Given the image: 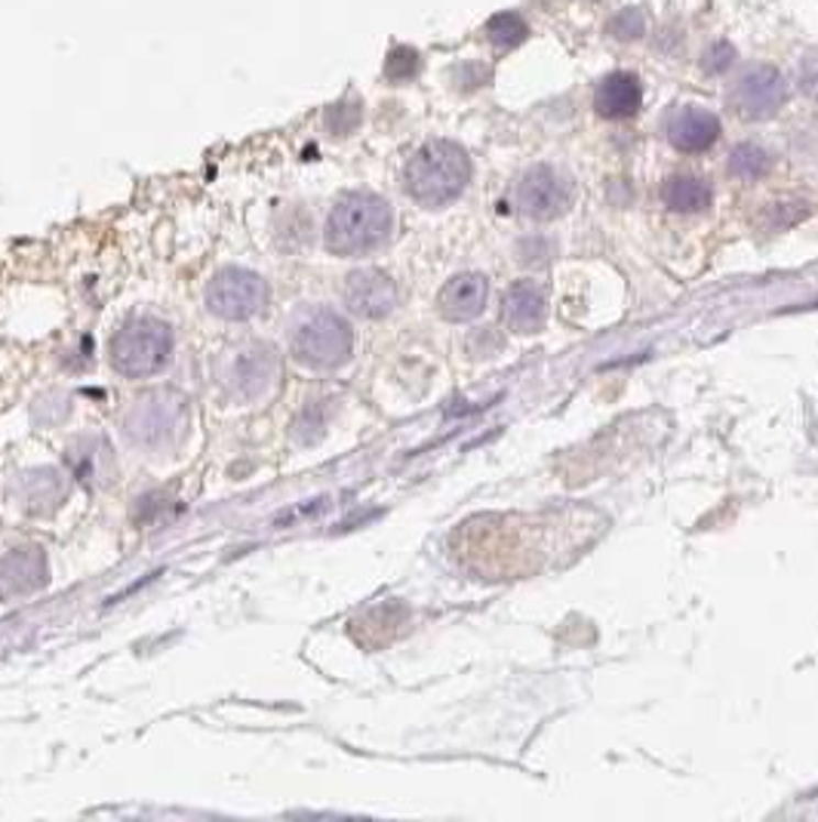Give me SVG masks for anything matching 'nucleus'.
<instances>
[{
    "instance_id": "obj_6",
    "label": "nucleus",
    "mask_w": 818,
    "mask_h": 822,
    "mask_svg": "<svg viewBox=\"0 0 818 822\" xmlns=\"http://www.w3.org/2000/svg\"><path fill=\"white\" fill-rule=\"evenodd\" d=\"M292 358L308 370H335L351 358L354 333L351 324L330 308H318L305 315L289 336Z\"/></svg>"
},
{
    "instance_id": "obj_4",
    "label": "nucleus",
    "mask_w": 818,
    "mask_h": 822,
    "mask_svg": "<svg viewBox=\"0 0 818 822\" xmlns=\"http://www.w3.org/2000/svg\"><path fill=\"white\" fill-rule=\"evenodd\" d=\"M215 376H219V385L225 388L228 397H234L241 404H253L277 388L280 354L272 342H258V339L237 342L219 354Z\"/></svg>"
},
{
    "instance_id": "obj_8",
    "label": "nucleus",
    "mask_w": 818,
    "mask_h": 822,
    "mask_svg": "<svg viewBox=\"0 0 818 822\" xmlns=\"http://www.w3.org/2000/svg\"><path fill=\"white\" fill-rule=\"evenodd\" d=\"M788 99V84L775 65L754 62L729 87V106L744 121H766Z\"/></svg>"
},
{
    "instance_id": "obj_26",
    "label": "nucleus",
    "mask_w": 818,
    "mask_h": 822,
    "mask_svg": "<svg viewBox=\"0 0 818 822\" xmlns=\"http://www.w3.org/2000/svg\"><path fill=\"white\" fill-rule=\"evenodd\" d=\"M800 90L809 96V99H816L818 102V50H809L804 59H800Z\"/></svg>"
},
{
    "instance_id": "obj_15",
    "label": "nucleus",
    "mask_w": 818,
    "mask_h": 822,
    "mask_svg": "<svg viewBox=\"0 0 818 822\" xmlns=\"http://www.w3.org/2000/svg\"><path fill=\"white\" fill-rule=\"evenodd\" d=\"M486 296H489V284L484 274L462 272L453 281H446L438 293V311L440 318L455 320H474L486 308Z\"/></svg>"
},
{
    "instance_id": "obj_7",
    "label": "nucleus",
    "mask_w": 818,
    "mask_h": 822,
    "mask_svg": "<svg viewBox=\"0 0 818 822\" xmlns=\"http://www.w3.org/2000/svg\"><path fill=\"white\" fill-rule=\"evenodd\" d=\"M268 299H272V289L265 284V277L237 268V265H228L222 272H215L207 284V308L215 318L234 320V324L262 315Z\"/></svg>"
},
{
    "instance_id": "obj_23",
    "label": "nucleus",
    "mask_w": 818,
    "mask_h": 822,
    "mask_svg": "<svg viewBox=\"0 0 818 822\" xmlns=\"http://www.w3.org/2000/svg\"><path fill=\"white\" fill-rule=\"evenodd\" d=\"M361 123V106L357 102H339L327 111V127L333 136H345Z\"/></svg>"
},
{
    "instance_id": "obj_10",
    "label": "nucleus",
    "mask_w": 818,
    "mask_h": 822,
    "mask_svg": "<svg viewBox=\"0 0 818 822\" xmlns=\"http://www.w3.org/2000/svg\"><path fill=\"white\" fill-rule=\"evenodd\" d=\"M49 582V561L41 546H19L0 558V601H19Z\"/></svg>"
},
{
    "instance_id": "obj_2",
    "label": "nucleus",
    "mask_w": 818,
    "mask_h": 822,
    "mask_svg": "<svg viewBox=\"0 0 818 822\" xmlns=\"http://www.w3.org/2000/svg\"><path fill=\"white\" fill-rule=\"evenodd\" d=\"M471 183V157L462 145L434 139L424 142L419 152L412 154L404 169L407 195L422 207H446L453 204Z\"/></svg>"
},
{
    "instance_id": "obj_11",
    "label": "nucleus",
    "mask_w": 818,
    "mask_h": 822,
    "mask_svg": "<svg viewBox=\"0 0 818 822\" xmlns=\"http://www.w3.org/2000/svg\"><path fill=\"white\" fill-rule=\"evenodd\" d=\"M342 296L351 311L366 320L388 318L397 308V284L379 268H361L349 274Z\"/></svg>"
},
{
    "instance_id": "obj_16",
    "label": "nucleus",
    "mask_w": 818,
    "mask_h": 822,
    "mask_svg": "<svg viewBox=\"0 0 818 822\" xmlns=\"http://www.w3.org/2000/svg\"><path fill=\"white\" fill-rule=\"evenodd\" d=\"M640 106H643V84L634 72H612L597 84L594 108L600 118L624 121V118H634Z\"/></svg>"
},
{
    "instance_id": "obj_12",
    "label": "nucleus",
    "mask_w": 818,
    "mask_h": 822,
    "mask_svg": "<svg viewBox=\"0 0 818 822\" xmlns=\"http://www.w3.org/2000/svg\"><path fill=\"white\" fill-rule=\"evenodd\" d=\"M65 459H68L71 474L87 487H108L118 474V459L106 438H92V435L75 438L65 450Z\"/></svg>"
},
{
    "instance_id": "obj_25",
    "label": "nucleus",
    "mask_w": 818,
    "mask_h": 822,
    "mask_svg": "<svg viewBox=\"0 0 818 822\" xmlns=\"http://www.w3.org/2000/svg\"><path fill=\"white\" fill-rule=\"evenodd\" d=\"M609 31L621 37V41H634L640 37L643 31H646V22H643V15L637 13V10H628V13L616 15L612 22H609Z\"/></svg>"
},
{
    "instance_id": "obj_5",
    "label": "nucleus",
    "mask_w": 818,
    "mask_h": 822,
    "mask_svg": "<svg viewBox=\"0 0 818 822\" xmlns=\"http://www.w3.org/2000/svg\"><path fill=\"white\" fill-rule=\"evenodd\" d=\"M111 366L126 380H145L173 358V330L157 318H130L108 342Z\"/></svg>"
},
{
    "instance_id": "obj_18",
    "label": "nucleus",
    "mask_w": 818,
    "mask_h": 822,
    "mask_svg": "<svg viewBox=\"0 0 818 822\" xmlns=\"http://www.w3.org/2000/svg\"><path fill=\"white\" fill-rule=\"evenodd\" d=\"M711 183L696 173H677L662 185V200L674 213H698L711 204Z\"/></svg>"
},
{
    "instance_id": "obj_21",
    "label": "nucleus",
    "mask_w": 818,
    "mask_h": 822,
    "mask_svg": "<svg viewBox=\"0 0 818 822\" xmlns=\"http://www.w3.org/2000/svg\"><path fill=\"white\" fill-rule=\"evenodd\" d=\"M419 53L416 50H409V46H395L391 50V56H388V65H385V75L391 77V80H409V77L419 72Z\"/></svg>"
},
{
    "instance_id": "obj_24",
    "label": "nucleus",
    "mask_w": 818,
    "mask_h": 822,
    "mask_svg": "<svg viewBox=\"0 0 818 822\" xmlns=\"http://www.w3.org/2000/svg\"><path fill=\"white\" fill-rule=\"evenodd\" d=\"M732 62H736V50L727 41H720V44H711L705 50L701 68H705V75H723L732 68Z\"/></svg>"
},
{
    "instance_id": "obj_20",
    "label": "nucleus",
    "mask_w": 818,
    "mask_h": 822,
    "mask_svg": "<svg viewBox=\"0 0 818 822\" xmlns=\"http://www.w3.org/2000/svg\"><path fill=\"white\" fill-rule=\"evenodd\" d=\"M486 34H489V44L501 50V53H511L517 46L527 41V22H523V15L517 13H499L489 19V25H486Z\"/></svg>"
},
{
    "instance_id": "obj_3",
    "label": "nucleus",
    "mask_w": 818,
    "mask_h": 822,
    "mask_svg": "<svg viewBox=\"0 0 818 822\" xmlns=\"http://www.w3.org/2000/svg\"><path fill=\"white\" fill-rule=\"evenodd\" d=\"M121 426L126 441L139 450H152V453L173 450L185 441L191 428L188 397L176 388H152L130 404Z\"/></svg>"
},
{
    "instance_id": "obj_22",
    "label": "nucleus",
    "mask_w": 818,
    "mask_h": 822,
    "mask_svg": "<svg viewBox=\"0 0 818 822\" xmlns=\"http://www.w3.org/2000/svg\"><path fill=\"white\" fill-rule=\"evenodd\" d=\"M320 431H323L320 407L318 404H308V407L296 416V423H292V438L299 443H314L320 438Z\"/></svg>"
},
{
    "instance_id": "obj_17",
    "label": "nucleus",
    "mask_w": 818,
    "mask_h": 822,
    "mask_svg": "<svg viewBox=\"0 0 818 822\" xmlns=\"http://www.w3.org/2000/svg\"><path fill=\"white\" fill-rule=\"evenodd\" d=\"M505 324L508 330H515L520 336H532L539 333L545 327L548 318V299L545 289L532 281H517L515 287L505 293Z\"/></svg>"
},
{
    "instance_id": "obj_13",
    "label": "nucleus",
    "mask_w": 818,
    "mask_h": 822,
    "mask_svg": "<svg viewBox=\"0 0 818 822\" xmlns=\"http://www.w3.org/2000/svg\"><path fill=\"white\" fill-rule=\"evenodd\" d=\"M720 139V118L708 108L686 106L667 118V142L683 154H701Z\"/></svg>"
},
{
    "instance_id": "obj_14",
    "label": "nucleus",
    "mask_w": 818,
    "mask_h": 822,
    "mask_svg": "<svg viewBox=\"0 0 818 822\" xmlns=\"http://www.w3.org/2000/svg\"><path fill=\"white\" fill-rule=\"evenodd\" d=\"M68 493V478L59 469H29L15 478V500L29 515H53Z\"/></svg>"
},
{
    "instance_id": "obj_19",
    "label": "nucleus",
    "mask_w": 818,
    "mask_h": 822,
    "mask_svg": "<svg viewBox=\"0 0 818 822\" xmlns=\"http://www.w3.org/2000/svg\"><path fill=\"white\" fill-rule=\"evenodd\" d=\"M729 176L732 179H742V183H758L763 179L770 167H773V154L766 149H760L754 142H744V145H736L732 154H729Z\"/></svg>"
},
{
    "instance_id": "obj_1",
    "label": "nucleus",
    "mask_w": 818,
    "mask_h": 822,
    "mask_svg": "<svg viewBox=\"0 0 818 822\" xmlns=\"http://www.w3.org/2000/svg\"><path fill=\"white\" fill-rule=\"evenodd\" d=\"M395 231V210L373 191H349L327 216L323 244L335 256H364L382 246Z\"/></svg>"
},
{
    "instance_id": "obj_9",
    "label": "nucleus",
    "mask_w": 818,
    "mask_h": 822,
    "mask_svg": "<svg viewBox=\"0 0 818 822\" xmlns=\"http://www.w3.org/2000/svg\"><path fill=\"white\" fill-rule=\"evenodd\" d=\"M515 200L520 213L539 219V222H548V219H557L573 207V183L563 176L561 169L532 167L517 183Z\"/></svg>"
}]
</instances>
